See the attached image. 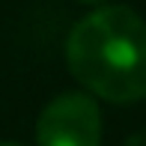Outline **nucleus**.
Wrapping results in <instances>:
<instances>
[{
    "label": "nucleus",
    "instance_id": "obj_1",
    "mask_svg": "<svg viewBox=\"0 0 146 146\" xmlns=\"http://www.w3.org/2000/svg\"><path fill=\"white\" fill-rule=\"evenodd\" d=\"M66 60L92 96L113 104L146 98V24L128 6H102L72 27Z\"/></svg>",
    "mask_w": 146,
    "mask_h": 146
},
{
    "label": "nucleus",
    "instance_id": "obj_2",
    "mask_svg": "<svg viewBox=\"0 0 146 146\" xmlns=\"http://www.w3.org/2000/svg\"><path fill=\"white\" fill-rule=\"evenodd\" d=\"M39 146H102V113L84 92H63L36 122Z\"/></svg>",
    "mask_w": 146,
    "mask_h": 146
},
{
    "label": "nucleus",
    "instance_id": "obj_3",
    "mask_svg": "<svg viewBox=\"0 0 146 146\" xmlns=\"http://www.w3.org/2000/svg\"><path fill=\"white\" fill-rule=\"evenodd\" d=\"M0 146H21V143H6V140H0Z\"/></svg>",
    "mask_w": 146,
    "mask_h": 146
}]
</instances>
